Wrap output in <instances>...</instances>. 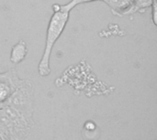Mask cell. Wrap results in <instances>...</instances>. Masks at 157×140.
Masks as SVG:
<instances>
[{
	"instance_id": "3957f363",
	"label": "cell",
	"mask_w": 157,
	"mask_h": 140,
	"mask_svg": "<svg viewBox=\"0 0 157 140\" xmlns=\"http://www.w3.org/2000/svg\"><path fill=\"white\" fill-rule=\"evenodd\" d=\"M6 106L13 108L29 122L34 124V85L32 82L22 79L20 84L10 95Z\"/></svg>"
},
{
	"instance_id": "5b68a950",
	"label": "cell",
	"mask_w": 157,
	"mask_h": 140,
	"mask_svg": "<svg viewBox=\"0 0 157 140\" xmlns=\"http://www.w3.org/2000/svg\"><path fill=\"white\" fill-rule=\"evenodd\" d=\"M103 2L109 6L111 13L116 17H125L136 13L133 0H104Z\"/></svg>"
},
{
	"instance_id": "277c9868",
	"label": "cell",
	"mask_w": 157,
	"mask_h": 140,
	"mask_svg": "<svg viewBox=\"0 0 157 140\" xmlns=\"http://www.w3.org/2000/svg\"><path fill=\"white\" fill-rule=\"evenodd\" d=\"M21 81L22 79L18 77L15 68L0 72V109L6 105L10 95L20 84Z\"/></svg>"
},
{
	"instance_id": "ba28073f",
	"label": "cell",
	"mask_w": 157,
	"mask_h": 140,
	"mask_svg": "<svg viewBox=\"0 0 157 140\" xmlns=\"http://www.w3.org/2000/svg\"><path fill=\"white\" fill-rule=\"evenodd\" d=\"M135 5L136 13H144L147 8H149L152 5L153 0H133Z\"/></svg>"
},
{
	"instance_id": "6da1fadb",
	"label": "cell",
	"mask_w": 157,
	"mask_h": 140,
	"mask_svg": "<svg viewBox=\"0 0 157 140\" xmlns=\"http://www.w3.org/2000/svg\"><path fill=\"white\" fill-rule=\"evenodd\" d=\"M69 18H70V13L63 12V11L53 12V14L50 18L47 31H46L45 46H44L41 59L38 66V72L42 77L49 76L51 73V66H50L51 54L56 41L62 36L66 27V24L69 21Z\"/></svg>"
},
{
	"instance_id": "8992f818",
	"label": "cell",
	"mask_w": 157,
	"mask_h": 140,
	"mask_svg": "<svg viewBox=\"0 0 157 140\" xmlns=\"http://www.w3.org/2000/svg\"><path fill=\"white\" fill-rule=\"evenodd\" d=\"M28 54L27 42L23 39H19L11 49L9 60L14 64H18L22 62Z\"/></svg>"
},
{
	"instance_id": "7a4b0ae2",
	"label": "cell",
	"mask_w": 157,
	"mask_h": 140,
	"mask_svg": "<svg viewBox=\"0 0 157 140\" xmlns=\"http://www.w3.org/2000/svg\"><path fill=\"white\" fill-rule=\"evenodd\" d=\"M33 126L13 108L0 109V140H26Z\"/></svg>"
},
{
	"instance_id": "52a82bcc",
	"label": "cell",
	"mask_w": 157,
	"mask_h": 140,
	"mask_svg": "<svg viewBox=\"0 0 157 140\" xmlns=\"http://www.w3.org/2000/svg\"><path fill=\"white\" fill-rule=\"evenodd\" d=\"M95 1H102V0H71L70 2L61 5L60 6V11L63 12H68L70 13V11L75 8L76 6H79L81 4H86V3H90V2H95Z\"/></svg>"
},
{
	"instance_id": "8fae6325",
	"label": "cell",
	"mask_w": 157,
	"mask_h": 140,
	"mask_svg": "<svg viewBox=\"0 0 157 140\" xmlns=\"http://www.w3.org/2000/svg\"><path fill=\"white\" fill-rule=\"evenodd\" d=\"M60 6H61V4H53V5L52 6V11H53V12H58V11H60Z\"/></svg>"
},
{
	"instance_id": "30bf717a",
	"label": "cell",
	"mask_w": 157,
	"mask_h": 140,
	"mask_svg": "<svg viewBox=\"0 0 157 140\" xmlns=\"http://www.w3.org/2000/svg\"><path fill=\"white\" fill-rule=\"evenodd\" d=\"M85 128L91 131V130H94V129L96 128V125H95V123L92 122V121H87V122L85 124Z\"/></svg>"
},
{
	"instance_id": "9c48e42d",
	"label": "cell",
	"mask_w": 157,
	"mask_h": 140,
	"mask_svg": "<svg viewBox=\"0 0 157 140\" xmlns=\"http://www.w3.org/2000/svg\"><path fill=\"white\" fill-rule=\"evenodd\" d=\"M151 8V15H152V21L154 25L157 26V0H153L152 5L150 6Z\"/></svg>"
}]
</instances>
